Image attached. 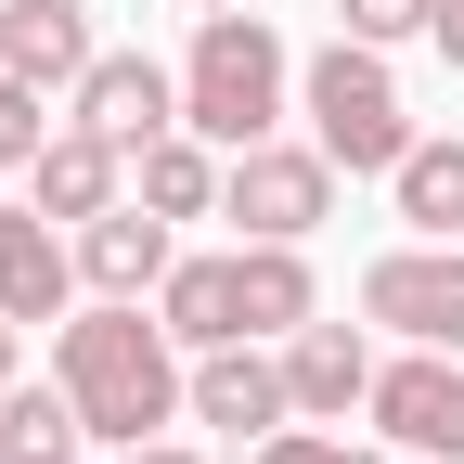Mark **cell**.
I'll return each instance as SVG.
<instances>
[{
    "label": "cell",
    "mask_w": 464,
    "mask_h": 464,
    "mask_svg": "<svg viewBox=\"0 0 464 464\" xmlns=\"http://www.w3.org/2000/svg\"><path fill=\"white\" fill-rule=\"evenodd\" d=\"M78 297H91V284H78V232L52 219L39 194L0 207V310H14V323H65Z\"/></svg>",
    "instance_id": "cell-9"
},
{
    "label": "cell",
    "mask_w": 464,
    "mask_h": 464,
    "mask_svg": "<svg viewBox=\"0 0 464 464\" xmlns=\"http://www.w3.org/2000/svg\"><path fill=\"white\" fill-rule=\"evenodd\" d=\"M168 232H181V219H155L142 194H116L103 219H78V284H91V297H155L168 258H181Z\"/></svg>",
    "instance_id": "cell-11"
},
{
    "label": "cell",
    "mask_w": 464,
    "mask_h": 464,
    "mask_svg": "<svg viewBox=\"0 0 464 464\" xmlns=\"http://www.w3.org/2000/svg\"><path fill=\"white\" fill-rule=\"evenodd\" d=\"M387 207H400V232H426V246H464V130H426L413 155H400Z\"/></svg>",
    "instance_id": "cell-15"
},
{
    "label": "cell",
    "mask_w": 464,
    "mask_h": 464,
    "mask_svg": "<svg viewBox=\"0 0 464 464\" xmlns=\"http://www.w3.org/2000/svg\"><path fill=\"white\" fill-rule=\"evenodd\" d=\"M52 374H65V400L91 413L103 451H142V439H168L194 413V348L142 297H78L65 323H52Z\"/></svg>",
    "instance_id": "cell-1"
},
{
    "label": "cell",
    "mask_w": 464,
    "mask_h": 464,
    "mask_svg": "<svg viewBox=\"0 0 464 464\" xmlns=\"http://www.w3.org/2000/svg\"><path fill=\"white\" fill-rule=\"evenodd\" d=\"M232 271H246V335H297L323 310V284H310V246H232Z\"/></svg>",
    "instance_id": "cell-18"
},
{
    "label": "cell",
    "mask_w": 464,
    "mask_h": 464,
    "mask_svg": "<svg viewBox=\"0 0 464 464\" xmlns=\"http://www.w3.org/2000/svg\"><path fill=\"white\" fill-rule=\"evenodd\" d=\"M14 374H26V323L0 310V400H14Z\"/></svg>",
    "instance_id": "cell-23"
},
{
    "label": "cell",
    "mask_w": 464,
    "mask_h": 464,
    "mask_svg": "<svg viewBox=\"0 0 464 464\" xmlns=\"http://www.w3.org/2000/svg\"><path fill=\"white\" fill-rule=\"evenodd\" d=\"M181 14H219V0H181Z\"/></svg>",
    "instance_id": "cell-25"
},
{
    "label": "cell",
    "mask_w": 464,
    "mask_h": 464,
    "mask_svg": "<svg viewBox=\"0 0 464 464\" xmlns=\"http://www.w3.org/2000/svg\"><path fill=\"white\" fill-rule=\"evenodd\" d=\"M297 116H310V142L348 168V181H387V168L426 142V130H413V103H400V65H387L374 39H348V26L297 65Z\"/></svg>",
    "instance_id": "cell-3"
},
{
    "label": "cell",
    "mask_w": 464,
    "mask_h": 464,
    "mask_svg": "<svg viewBox=\"0 0 464 464\" xmlns=\"http://www.w3.org/2000/svg\"><path fill=\"white\" fill-rule=\"evenodd\" d=\"M374 439L413 451V464H464V348H400L374 362Z\"/></svg>",
    "instance_id": "cell-5"
},
{
    "label": "cell",
    "mask_w": 464,
    "mask_h": 464,
    "mask_svg": "<svg viewBox=\"0 0 464 464\" xmlns=\"http://www.w3.org/2000/svg\"><path fill=\"white\" fill-rule=\"evenodd\" d=\"M284 116H297V52H284L271 14H246V0H219V14H194V52H181V130H207L219 155L271 142Z\"/></svg>",
    "instance_id": "cell-2"
},
{
    "label": "cell",
    "mask_w": 464,
    "mask_h": 464,
    "mask_svg": "<svg viewBox=\"0 0 464 464\" xmlns=\"http://www.w3.org/2000/svg\"><path fill=\"white\" fill-rule=\"evenodd\" d=\"M91 451V413L65 400V374H14V400H0V464H78Z\"/></svg>",
    "instance_id": "cell-17"
},
{
    "label": "cell",
    "mask_w": 464,
    "mask_h": 464,
    "mask_svg": "<svg viewBox=\"0 0 464 464\" xmlns=\"http://www.w3.org/2000/svg\"><path fill=\"white\" fill-rule=\"evenodd\" d=\"M362 323L400 335V348H464V246H387L362 271Z\"/></svg>",
    "instance_id": "cell-6"
},
{
    "label": "cell",
    "mask_w": 464,
    "mask_h": 464,
    "mask_svg": "<svg viewBox=\"0 0 464 464\" xmlns=\"http://www.w3.org/2000/svg\"><path fill=\"white\" fill-rule=\"evenodd\" d=\"M335 181H348V168L323 155V142H246V155H232L219 168V219L232 232H246V246H310V232L335 219Z\"/></svg>",
    "instance_id": "cell-4"
},
{
    "label": "cell",
    "mask_w": 464,
    "mask_h": 464,
    "mask_svg": "<svg viewBox=\"0 0 464 464\" xmlns=\"http://www.w3.org/2000/svg\"><path fill=\"white\" fill-rule=\"evenodd\" d=\"M284 387H297V413L310 426H348V413H362V400H374V323H297V335H284Z\"/></svg>",
    "instance_id": "cell-10"
},
{
    "label": "cell",
    "mask_w": 464,
    "mask_h": 464,
    "mask_svg": "<svg viewBox=\"0 0 464 464\" xmlns=\"http://www.w3.org/2000/svg\"><path fill=\"white\" fill-rule=\"evenodd\" d=\"M26 194H39L52 219H65V232H78V219H103L116 194H130V155H116L103 130H78V116H65V130H52V142H39V168H26Z\"/></svg>",
    "instance_id": "cell-13"
},
{
    "label": "cell",
    "mask_w": 464,
    "mask_h": 464,
    "mask_svg": "<svg viewBox=\"0 0 464 464\" xmlns=\"http://www.w3.org/2000/svg\"><path fill=\"white\" fill-rule=\"evenodd\" d=\"M155 323L181 335V348H232V335H246V271H232V246H207V258H168V284H155Z\"/></svg>",
    "instance_id": "cell-14"
},
{
    "label": "cell",
    "mask_w": 464,
    "mask_h": 464,
    "mask_svg": "<svg viewBox=\"0 0 464 464\" xmlns=\"http://www.w3.org/2000/svg\"><path fill=\"white\" fill-rule=\"evenodd\" d=\"M91 0H0V78H39V91H78L91 78Z\"/></svg>",
    "instance_id": "cell-12"
},
{
    "label": "cell",
    "mask_w": 464,
    "mask_h": 464,
    "mask_svg": "<svg viewBox=\"0 0 464 464\" xmlns=\"http://www.w3.org/2000/svg\"><path fill=\"white\" fill-rule=\"evenodd\" d=\"M426 39H439V65L464 78V0H439V26H426Z\"/></svg>",
    "instance_id": "cell-22"
},
{
    "label": "cell",
    "mask_w": 464,
    "mask_h": 464,
    "mask_svg": "<svg viewBox=\"0 0 464 464\" xmlns=\"http://www.w3.org/2000/svg\"><path fill=\"white\" fill-rule=\"evenodd\" d=\"M116 464H207V451H181V439H142V451H116Z\"/></svg>",
    "instance_id": "cell-24"
},
{
    "label": "cell",
    "mask_w": 464,
    "mask_h": 464,
    "mask_svg": "<svg viewBox=\"0 0 464 464\" xmlns=\"http://www.w3.org/2000/svg\"><path fill=\"white\" fill-rule=\"evenodd\" d=\"M65 116H78V130H103L116 155H142V142H168V130H181V65H155V52H91V78L65 91Z\"/></svg>",
    "instance_id": "cell-7"
},
{
    "label": "cell",
    "mask_w": 464,
    "mask_h": 464,
    "mask_svg": "<svg viewBox=\"0 0 464 464\" xmlns=\"http://www.w3.org/2000/svg\"><path fill=\"white\" fill-rule=\"evenodd\" d=\"M194 426L219 439H271V426H297V387H284V348L271 335H232V348H194Z\"/></svg>",
    "instance_id": "cell-8"
},
{
    "label": "cell",
    "mask_w": 464,
    "mask_h": 464,
    "mask_svg": "<svg viewBox=\"0 0 464 464\" xmlns=\"http://www.w3.org/2000/svg\"><path fill=\"white\" fill-rule=\"evenodd\" d=\"M219 168H232V155H219L207 130H168V142L130 155V194H142L155 219H219Z\"/></svg>",
    "instance_id": "cell-16"
},
{
    "label": "cell",
    "mask_w": 464,
    "mask_h": 464,
    "mask_svg": "<svg viewBox=\"0 0 464 464\" xmlns=\"http://www.w3.org/2000/svg\"><path fill=\"white\" fill-rule=\"evenodd\" d=\"M246 464H387V451H362L348 426H310V413H297V426H271V439H258Z\"/></svg>",
    "instance_id": "cell-20"
},
{
    "label": "cell",
    "mask_w": 464,
    "mask_h": 464,
    "mask_svg": "<svg viewBox=\"0 0 464 464\" xmlns=\"http://www.w3.org/2000/svg\"><path fill=\"white\" fill-rule=\"evenodd\" d=\"M335 26H348V39H374V52H400V39H426V26H439V0H335Z\"/></svg>",
    "instance_id": "cell-21"
},
{
    "label": "cell",
    "mask_w": 464,
    "mask_h": 464,
    "mask_svg": "<svg viewBox=\"0 0 464 464\" xmlns=\"http://www.w3.org/2000/svg\"><path fill=\"white\" fill-rule=\"evenodd\" d=\"M65 130V91H39V78H0V168H39V142Z\"/></svg>",
    "instance_id": "cell-19"
}]
</instances>
